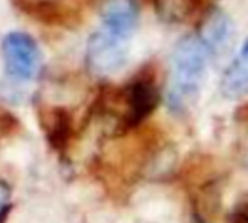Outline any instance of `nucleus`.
Returning a JSON list of instances; mask_svg holds the SVG:
<instances>
[{
  "instance_id": "obj_7",
  "label": "nucleus",
  "mask_w": 248,
  "mask_h": 223,
  "mask_svg": "<svg viewBox=\"0 0 248 223\" xmlns=\"http://www.w3.org/2000/svg\"><path fill=\"white\" fill-rule=\"evenodd\" d=\"M220 93L231 101L248 95V38L244 41L236 57L226 67L220 80Z\"/></svg>"
},
{
  "instance_id": "obj_9",
  "label": "nucleus",
  "mask_w": 248,
  "mask_h": 223,
  "mask_svg": "<svg viewBox=\"0 0 248 223\" xmlns=\"http://www.w3.org/2000/svg\"><path fill=\"white\" fill-rule=\"evenodd\" d=\"M183 2H184L186 8L188 11H193V12L200 11L204 5V0H183Z\"/></svg>"
},
{
  "instance_id": "obj_6",
  "label": "nucleus",
  "mask_w": 248,
  "mask_h": 223,
  "mask_svg": "<svg viewBox=\"0 0 248 223\" xmlns=\"http://www.w3.org/2000/svg\"><path fill=\"white\" fill-rule=\"evenodd\" d=\"M101 19L102 27L126 37H132L139 19L138 5L135 0H104Z\"/></svg>"
},
{
  "instance_id": "obj_8",
  "label": "nucleus",
  "mask_w": 248,
  "mask_h": 223,
  "mask_svg": "<svg viewBox=\"0 0 248 223\" xmlns=\"http://www.w3.org/2000/svg\"><path fill=\"white\" fill-rule=\"evenodd\" d=\"M9 200H11V190L5 182L0 181V222L3 220L9 208Z\"/></svg>"
},
{
  "instance_id": "obj_2",
  "label": "nucleus",
  "mask_w": 248,
  "mask_h": 223,
  "mask_svg": "<svg viewBox=\"0 0 248 223\" xmlns=\"http://www.w3.org/2000/svg\"><path fill=\"white\" fill-rule=\"evenodd\" d=\"M130 37L101 27L91 35L86 47V63L92 73L108 76L118 72L127 60Z\"/></svg>"
},
{
  "instance_id": "obj_5",
  "label": "nucleus",
  "mask_w": 248,
  "mask_h": 223,
  "mask_svg": "<svg viewBox=\"0 0 248 223\" xmlns=\"http://www.w3.org/2000/svg\"><path fill=\"white\" fill-rule=\"evenodd\" d=\"M121 99L126 106L124 121L129 126L138 124L156 108L159 102V90L152 79L143 76L123 89Z\"/></svg>"
},
{
  "instance_id": "obj_3",
  "label": "nucleus",
  "mask_w": 248,
  "mask_h": 223,
  "mask_svg": "<svg viewBox=\"0 0 248 223\" xmlns=\"http://www.w3.org/2000/svg\"><path fill=\"white\" fill-rule=\"evenodd\" d=\"M6 72L19 80L37 76L41 66V51L37 41L27 32H9L2 43Z\"/></svg>"
},
{
  "instance_id": "obj_4",
  "label": "nucleus",
  "mask_w": 248,
  "mask_h": 223,
  "mask_svg": "<svg viewBox=\"0 0 248 223\" xmlns=\"http://www.w3.org/2000/svg\"><path fill=\"white\" fill-rule=\"evenodd\" d=\"M199 38L209 57L220 59L228 54L235 40V25L231 16L219 8L209 9L202 18Z\"/></svg>"
},
{
  "instance_id": "obj_10",
  "label": "nucleus",
  "mask_w": 248,
  "mask_h": 223,
  "mask_svg": "<svg viewBox=\"0 0 248 223\" xmlns=\"http://www.w3.org/2000/svg\"><path fill=\"white\" fill-rule=\"evenodd\" d=\"M247 165H248V155H247Z\"/></svg>"
},
{
  "instance_id": "obj_1",
  "label": "nucleus",
  "mask_w": 248,
  "mask_h": 223,
  "mask_svg": "<svg viewBox=\"0 0 248 223\" xmlns=\"http://www.w3.org/2000/svg\"><path fill=\"white\" fill-rule=\"evenodd\" d=\"M209 54L199 37L178 40L171 57L168 106L177 114L188 111L197 101L207 69Z\"/></svg>"
}]
</instances>
